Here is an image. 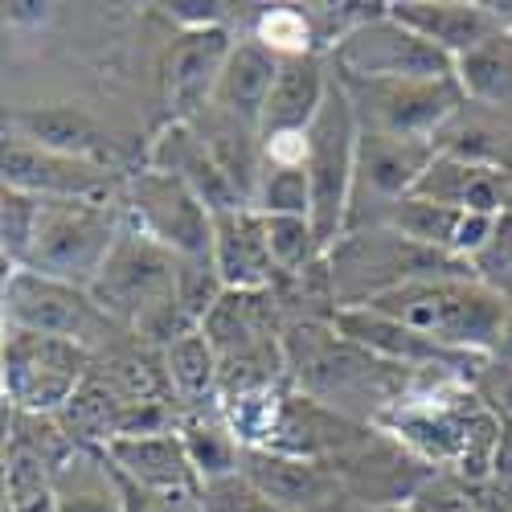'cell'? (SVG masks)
<instances>
[{
    "label": "cell",
    "mask_w": 512,
    "mask_h": 512,
    "mask_svg": "<svg viewBox=\"0 0 512 512\" xmlns=\"http://www.w3.org/2000/svg\"><path fill=\"white\" fill-rule=\"evenodd\" d=\"M123 222L173 250L177 259H209L213 254V213L205 201L173 173L144 168L127 181Z\"/></svg>",
    "instance_id": "cell-9"
},
{
    "label": "cell",
    "mask_w": 512,
    "mask_h": 512,
    "mask_svg": "<svg viewBox=\"0 0 512 512\" xmlns=\"http://www.w3.org/2000/svg\"><path fill=\"white\" fill-rule=\"evenodd\" d=\"M390 17L422 33L447 58H463L496 33H504L484 0H472V5L467 0H398V5H390Z\"/></svg>",
    "instance_id": "cell-20"
},
{
    "label": "cell",
    "mask_w": 512,
    "mask_h": 512,
    "mask_svg": "<svg viewBox=\"0 0 512 512\" xmlns=\"http://www.w3.org/2000/svg\"><path fill=\"white\" fill-rule=\"evenodd\" d=\"M0 177H5V189H21L41 201H111L115 197V177L107 164L58 156L25 140H5Z\"/></svg>",
    "instance_id": "cell-12"
},
{
    "label": "cell",
    "mask_w": 512,
    "mask_h": 512,
    "mask_svg": "<svg viewBox=\"0 0 512 512\" xmlns=\"http://www.w3.org/2000/svg\"><path fill=\"white\" fill-rule=\"evenodd\" d=\"M9 512H58L54 500V467L29 447L9 451V472H5Z\"/></svg>",
    "instance_id": "cell-28"
},
{
    "label": "cell",
    "mask_w": 512,
    "mask_h": 512,
    "mask_svg": "<svg viewBox=\"0 0 512 512\" xmlns=\"http://www.w3.org/2000/svg\"><path fill=\"white\" fill-rule=\"evenodd\" d=\"M0 381H5V402L25 414H62L70 398L87 386L91 349L70 345V340L13 332L5 328V349H0Z\"/></svg>",
    "instance_id": "cell-5"
},
{
    "label": "cell",
    "mask_w": 512,
    "mask_h": 512,
    "mask_svg": "<svg viewBox=\"0 0 512 512\" xmlns=\"http://www.w3.org/2000/svg\"><path fill=\"white\" fill-rule=\"evenodd\" d=\"M242 476L254 488H263L287 512H320L340 492L336 476H328L316 459L283 455V451H271V447H246Z\"/></svg>",
    "instance_id": "cell-19"
},
{
    "label": "cell",
    "mask_w": 512,
    "mask_h": 512,
    "mask_svg": "<svg viewBox=\"0 0 512 512\" xmlns=\"http://www.w3.org/2000/svg\"><path fill=\"white\" fill-rule=\"evenodd\" d=\"M328 283L332 300L340 308H365L381 295H390L418 279H443V275H472L463 263L447 259L439 250H426L386 226L349 230L328 250Z\"/></svg>",
    "instance_id": "cell-2"
},
{
    "label": "cell",
    "mask_w": 512,
    "mask_h": 512,
    "mask_svg": "<svg viewBox=\"0 0 512 512\" xmlns=\"http://www.w3.org/2000/svg\"><path fill=\"white\" fill-rule=\"evenodd\" d=\"M177 300L181 308L193 316V324L201 328L213 308L226 300V283L213 267V259H181V271H177Z\"/></svg>",
    "instance_id": "cell-34"
},
{
    "label": "cell",
    "mask_w": 512,
    "mask_h": 512,
    "mask_svg": "<svg viewBox=\"0 0 512 512\" xmlns=\"http://www.w3.org/2000/svg\"><path fill=\"white\" fill-rule=\"evenodd\" d=\"M111 316L95 304L87 287H74L37 271H5V328L70 340L91 349L111 332Z\"/></svg>",
    "instance_id": "cell-8"
},
{
    "label": "cell",
    "mask_w": 512,
    "mask_h": 512,
    "mask_svg": "<svg viewBox=\"0 0 512 512\" xmlns=\"http://www.w3.org/2000/svg\"><path fill=\"white\" fill-rule=\"evenodd\" d=\"M119 234H123V209H115L111 201H46L25 271L91 291Z\"/></svg>",
    "instance_id": "cell-4"
},
{
    "label": "cell",
    "mask_w": 512,
    "mask_h": 512,
    "mask_svg": "<svg viewBox=\"0 0 512 512\" xmlns=\"http://www.w3.org/2000/svg\"><path fill=\"white\" fill-rule=\"evenodd\" d=\"M332 62L340 78H365V82L455 78V58H447L422 33L390 17V5H381L369 21L353 25L340 37L332 46Z\"/></svg>",
    "instance_id": "cell-6"
},
{
    "label": "cell",
    "mask_w": 512,
    "mask_h": 512,
    "mask_svg": "<svg viewBox=\"0 0 512 512\" xmlns=\"http://www.w3.org/2000/svg\"><path fill=\"white\" fill-rule=\"evenodd\" d=\"M455 82L467 103L512 107V33H496L472 54L455 58Z\"/></svg>",
    "instance_id": "cell-25"
},
{
    "label": "cell",
    "mask_w": 512,
    "mask_h": 512,
    "mask_svg": "<svg viewBox=\"0 0 512 512\" xmlns=\"http://www.w3.org/2000/svg\"><path fill=\"white\" fill-rule=\"evenodd\" d=\"M357 140H361V119L353 111L349 91L336 78L316 123L308 127V160H304L312 177V226L320 234L324 254L349 234Z\"/></svg>",
    "instance_id": "cell-3"
},
{
    "label": "cell",
    "mask_w": 512,
    "mask_h": 512,
    "mask_svg": "<svg viewBox=\"0 0 512 512\" xmlns=\"http://www.w3.org/2000/svg\"><path fill=\"white\" fill-rule=\"evenodd\" d=\"M164 377L189 406H205V398H222V361L205 328L185 332L164 349Z\"/></svg>",
    "instance_id": "cell-24"
},
{
    "label": "cell",
    "mask_w": 512,
    "mask_h": 512,
    "mask_svg": "<svg viewBox=\"0 0 512 512\" xmlns=\"http://www.w3.org/2000/svg\"><path fill=\"white\" fill-rule=\"evenodd\" d=\"M148 168L181 177L205 201V209L213 213V218H218V213H230V209H250L242 189L226 173V164L213 156L209 140L189 119H173V123L160 127V136L152 140V152H148Z\"/></svg>",
    "instance_id": "cell-13"
},
{
    "label": "cell",
    "mask_w": 512,
    "mask_h": 512,
    "mask_svg": "<svg viewBox=\"0 0 512 512\" xmlns=\"http://www.w3.org/2000/svg\"><path fill=\"white\" fill-rule=\"evenodd\" d=\"M164 17L173 21L181 33H197V29H222L226 25V5L218 0H173V5H160Z\"/></svg>",
    "instance_id": "cell-36"
},
{
    "label": "cell",
    "mask_w": 512,
    "mask_h": 512,
    "mask_svg": "<svg viewBox=\"0 0 512 512\" xmlns=\"http://www.w3.org/2000/svg\"><path fill=\"white\" fill-rule=\"evenodd\" d=\"M5 21L21 25V21H46V5H5Z\"/></svg>",
    "instance_id": "cell-37"
},
{
    "label": "cell",
    "mask_w": 512,
    "mask_h": 512,
    "mask_svg": "<svg viewBox=\"0 0 512 512\" xmlns=\"http://www.w3.org/2000/svg\"><path fill=\"white\" fill-rule=\"evenodd\" d=\"M439 156L435 144L426 140H402V136H381V132H361L357 140V177H353V213H349V230L365 218L369 209V226L390 205L406 201L418 193V181L426 177V168Z\"/></svg>",
    "instance_id": "cell-11"
},
{
    "label": "cell",
    "mask_w": 512,
    "mask_h": 512,
    "mask_svg": "<svg viewBox=\"0 0 512 512\" xmlns=\"http://www.w3.org/2000/svg\"><path fill=\"white\" fill-rule=\"evenodd\" d=\"M459 222H463V209L426 201V197H406V201L390 205L377 218V226H386V230H394V234H402V238H410V242H418L426 250H439V254H447V259H451Z\"/></svg>",
    "instance_id": "cell-26"
},
{
    "label": "cell",
    "mask_w": 512,
    "mask_h": 512,
    "mask_svg": "<svg viewBox=\"0 0 512 512\" xmlns=\"http://www.w3.org/2000/svg\"><path fill=\"white\" fill-rule=\"evenodd\" d=\"M201 508L205 512H287L279 508L263 488H254L242 472L218 484H205L201 488Z\"/></svg>",
    "instance_id": "cell-35"
},
{
    "label": "cell",
    "mask_w": 512,
    "mask_h": 512,
    "mask_svg": "<svg viewBox=\"0 0 512 512\" xmlns=\"http://www.w3.org/2000/svg\"><path fill=\"white\" fill-rule=\"evenodd\" d=\"M46 201L21 193V189H5L0 193V250H5V271H21L29 250L37 242V226Z\"/></svg>",
    "instance_id": "cell-30"
},
{
    "label": "cell",
    "mask_w": 512,
    "mask_h": 512,
    "mask_svg": "<svg viewBox=\"0 0 512 512\" xmlns=\"http://www.w3.org/2000/svg\"><path fill=\"white\" fill-rule=\"evenodd\" d=\"M250 209L267 218H312V177L308 164H271L263 160L259 185H254Z\"/></svg>",
    "instance_id": "cell-27"
},
{
    "label": "cell",
    "mask_w": 512,
    "mask_h": 512,
    "mask_svg": "<svg viewBox=\"0 0 512 512\" xmlns=\"http://www.w3.org/2000/svg\"><path fill=\"white\" fill-rule=\"evenodd\" d=\"M254 37L279 58H295V54H316V29L312 17L295 5H275L263 9L259 25H254Z\"/></svg>",
    "instance_id": "cell-32"
},
{
    "label": "cell",
    "mask_w": 512,
    "mask_h": 512,
    "mask_svg": "<svg viewBox=\"0 0 512 512\" xmlns=\"http://www.w3.org/2000/svg\"><path fill=\"white\" fill-rule=\"evenodd\" d=\"M414 512H512L508 500L492 496V480L488 484H467L459 476H443V480H426L410 492L406 500Z\"/></svg>",
    "instance_id": "cell-31"
},
{
    "label": "cell",
    "mask_w": 512,
    "mask_h": 512,
    "mask_svg": "<svg viewBox=\"0 0 512 512\" xmlns=\"http://www.w3.org/2000/svg\"><path fill=\"white\" fill-rule=\"evenodd\" d=\"M177 271L181 259L173 250H164L148 234L123 222V234L111 250V259L103 263L91 295L95 304L123 324H140L152 308L168 304L177 295Z\"/></svg>",
    "instance_id": "cell-10"
},
{
    "label": "cell",
    "mask_w": 512,
    "mask_h": 512,
    "mask_svg": "<svg viewBox=\"0 0 512 512\" xmlns=\"http://www.w3.org/2000/svg\"><path fill=\"white\" fill-rule=\"evenodd\" d=\"M340 87H345L349 99H353L361 132L426 140V144H435V136L467 103L455 78H406V82L340 78Z\"/></svg>",
    "instance_id": "cell-7"
},
{
    "label": "cell",
    "mask_w": 512,
    "mask_h": 512,
    "mask_svg": "<svg viewBox=\"0 0 512 512\" xmlns=\"http://www.w3.org/2000/svg\"><path fill=\"white\" fill-rule=\"evenodd\" d=\"M5 127L13 132V140H25V144H37L46 152H58V156H78V160H95V164L111 168V140L82 107L54 103V107L13 111Z\"/></svg>",
    "instance_id": "cell-22"
},
{
    "label": "cell",
    "mask_w": 512,
    "mask_h": 512,
    "mask_svg": "<svg viewBox=\"0 0 512 512\" xmlns=\"http://www.w3.org/2000/svg\"><path fill=\"white\" fill-rule=\"evenodd\" d=\"M263 226H267V246L279 275H308L316 263L328 259L312 218H267L263 213Z\"/></svg>",
    "instance_id": "cell-29"
},
{
    "label": "cell",
    "mask_w": 512,
    "mask_h": 512,
    "mask_svg": "<svg viewBox=\"0 0 512 512\" xmlns=\"http://www.w3.org/2000/svg\"><path fill=\"white\" fill-rule=\"evenodd\" d=\"M230 50H234V41L226 25L173 37V46L164 50V62H160V82H164L168 103L177 107V119H189L197 107L213 103V91H218V78L226 70Z\"/></svg>",
    "instance_id": "cell-15"
},
{
    "label": "cell",
    "mask_w": 512,
    "mask_h": 512,
    "mask_svg": "<svg viewBox=\"0 0 512 512\" xmlns=\"http://www.w3.org/2000/svg\"><path fill=\"white\" fill-rule=\"evenodd\" d=\"M381 316H390L422 336L439 340L459 353H500V340L508 328L512 308L472 275H443V279H418L406 283L381 300L365 304Z\"/></svg>",
    "instance_id": "cell-1"
},
{
    "label": "cell",
    "mask_w": 512,
    "mask_h": 512,
    "mask_svg": "<svg viewBox=\"0 0 512 512\" xmlns=\"http://www.w3.org/2000/svg\"><path fill=\"white\" fill-rule=\"evenodd\" d=\"M472 279L480 287H488L496 300H504L512 308V209H504L496 218V230L492 238L480 246V254L467 263Z\"/></svg>",
    "instance_id": "cell-33"
},
{
    "label": "cell",
    "mask_w": 512,
    "mask_h": 512,
    "mask_svg": "<svg viewBox=\"0 0 512 512\" xmlns=\"http://www.w3.org/2000/svg\"><path fill=\"white\" fill-rule=\"evenodd\" d=\"M213 267L226 291H271L275 259L267 246V226L259 209H230L213 218Z\"/></svg>",
    "instance_id": "cell-17"
},
{
    "label": "cell",
    "mask_w": 512,
    "mask_h": 512,
    "mask_svg": "<svg viewBox=\"0 0 512 512\" xmlns=\"http://www.w3.org/2000/svg\"><path fill=\"white\" fill-rule=\"evenodd\" d=\"M181 426V439H185V451H189V463L193 472L205 484H218V480H230L242 472V455H246V443L234 435V426L226 422V414H189L177 422Z\"/></svg>",
    "instance_id": "cell-23"
},
{
    "label": "cell",
    "mask_w": 512,
    "mask_h": 512,
    "mask_svg": "<svg viewBox=\"0 0 512 512\" xmlns=\"http://www.w3.org/2000/svg\"><path fill=\"white\" fill-rule=\"evenodd\" d=\"M332 74L324 54H295V58H279V78L271 87L263 123H259V140L271 136H300L316 123L328 91H332Z\"/></svg>",
    "instance_id": "cell-18"
},
{
    "label": "cell",
    "mask_w": 512,
    "mask_h": 512,
    "mask_svg": "<svg viewBox=\"0 0 512 512\" xmlns=\"http://www.w3.org/2000/svg\"><path fill=\"white\" fill-rule=\"evenodd\" d=\"M361 512H414L410 504H369V508H361Z\"/></svg>",
    "instance_id": "cell-38"
},
{
    "label": "cell",
    "mask_w": 512,
    "mask_h": 512,
    "mask_svg": "<svg viewBox=\"0 0 512 512\" xmlns=\"http://www.w3.org/2000/svg\"><path fill=\"white\" fill-rule=\"evenodd\" d=\"M275 78H279V54H271L259 37L234 41L209 107H218L222 119H230V123H238V127H246V132L259 136V123H263Z\"/></svg>",
    "instance_id": "cell-21"
},
{
    "label": "cell",
    "mask_w": 512,
    "mask_h": 512,
    "mask_svg": "<svg viewBox=\"0 0 512 512\" xmlns=\"http://www.w3.org/2000/svg\"><path fill=\"white\" fill-rule=\"evenodd\" d=\"M103 455L115 463V472H123L152 496H197L201 492V480L193 472L185 439H181V426L177 431H160V435L111 439Z\"/></svg>",
    "instance_id": "cell-16"
},
{
    "label": "cell",
    "mask_w": 512,
    "mask_h": 512,
    "mask_svg": "<svg viewBox=\"0 0 512 512\" xmlns=\"http://www.w3.org/2000/svg\"><path fill=\"white\" fill-rule=\"evenodd\" d=\"M332 328L353 340L357 349L390 361L394 369H459L467 361H476L480 353H459V349H447L439 340L422 336L390 316H381L373 308H340L332 312Z\"/></svg>",
    "instance_id": "cell-14"
}]
</instances>
